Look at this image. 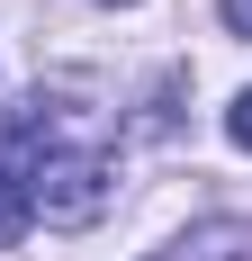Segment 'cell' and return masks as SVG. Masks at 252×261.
Returning <instances> with one entry per match:
<instances>
[{"label":"cell","mask_w":252,"mask_h":261,"mask_svg":"<svg viewBox=\"0 0 252 261\" xmlns=\"http://www.w3.org/2000/svg\"><path fill=\"white\" fill-rule=\"evenodd\" d=\"M108 198H117V162L99 144H63L54 135L45 153L27 162V225L36 216L45 225H90V216H108Z\"/></svg>","instance_id":"1"},{"label":"cell","mask_w":252,"mask_h":261,"mask_svg":"<svg viewBox=\"0 0 252 261\" xmlns=\"http://www.w3.org/2000/svg\"><path fill=\"white\" fill-rule=\"evenodd\" d=\"M198 252H207V261H252V225H207Z\"/></svg>","instance_id":"2"},{"label":"cell","mask_w":252,"mask_h":261,"mask_svg":"<svg viewBox=\"0 0 252 261\" xmlns=\"http://www.w3.org/2000/svg\"><path fill=\"white\" fill-rule=\"evenodd\" d=\"M225 135H234V144H243V153H252V90H243V99L225 108Z\"/></svg>","instance_id":"3"},{"label":"cell","mask_w":252,"mask_h":261,"mask_svg":"<svg viewBox=\"0 0 252 261\" xmlns=\"http://www.w3.org/2000/svg\"><path fill=\"white\" fill-rule=\"evenodd\" d=\"M216 9H225V27H234V36H252V0H216Z\"/></svg>","instance_id":"4"},{"label":"cell","mask_w":252,"mask_h":261,"mask_svg":"<svg viewBox=\"0 0 252 261\" xmlns=\"http://www.w3.org/2000/svg\"><path fill=\"white\" fill-rule=\"evenodd\" d=\"M108 9H126V0H108Z\"/></svg>","instance_id":"5"}]
</instances>
